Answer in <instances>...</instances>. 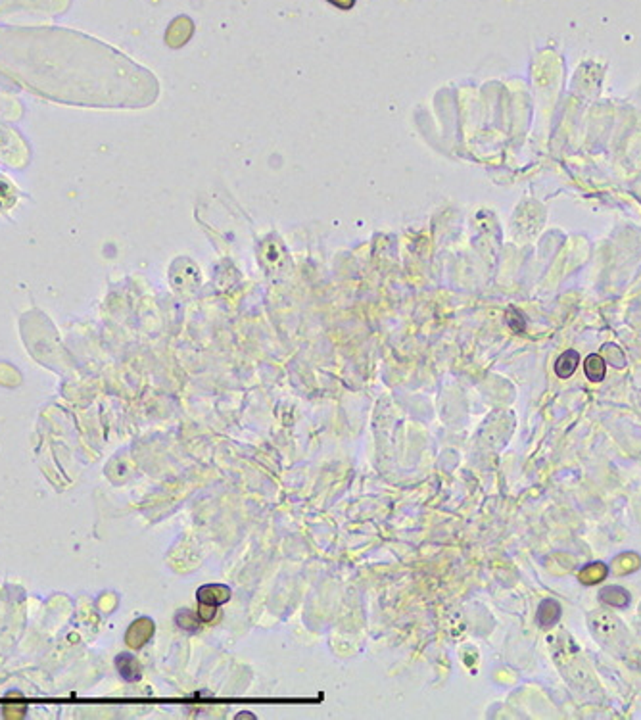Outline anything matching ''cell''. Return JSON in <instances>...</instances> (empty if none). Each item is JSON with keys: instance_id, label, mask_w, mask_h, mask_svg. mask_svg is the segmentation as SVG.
<instances>
[{"instance_id": "6da1fadb", "label": "cell", "mask_w": 641, "mask_h": 720, "mask_svg": "<svg viewBox=\"0 0 641 720\" xmlns=\"http://www.w3.org/2000/svg\"><path fill=\"white\" fill-rule=\"evenodd\" d=\"M154 636V622H152L150 618H138V620H135L133 625L129 626V630H127V636H125V641H127V646L133 649H140V648H145L146 644L150 641V638Z\"/></svg>"}, {"instance_id": "7a4b0ae2", "label": "cell", "mask_w": 641, "mask_h": 720, "mask_svg": "<svg viewBox=\"0 0 641 720\" xmlns=\"http://www.w3.org/2000/svg\"><path fill=\"white\" fill-rule=\"evenodd\" d=\"M198 605H208V607H219L231 599V589L225 584H206L196 592Z\"/></svg>"}, {"instance_id": "3957f363", "label": "cell", "mask_w": 641, "mask_h": 720, "mask_svg": "<svg viewBox=\"0 0 641 720\" xmlns=\"http://www.w3.org/2000/svg\"><path fill=\"white\" fill-rule=\"evenodd\" d=\"M590 626L597 638H601V640H609V638H612L614 632H616L619 622L612 617H609L607 613H593L590 617Z\"/></svg>"}, {"instance_id": "277c9868", "label": "cell", "mask_w": 641, "mask_h": 720, "mask_svg": "<svg viewBox=\"0 0 641 720\" xmlns=\"http://www.w3.org/2000/svg\"><path fill=\"white\" fill-rule=\"evenodd\" d=\"M561 605H559V601H555V599H543L540 604V607H538V615H536V618H538V625L541 626V628H551L553 625H557V620L561 618Z\"/></svg>"}, {"instance_id": "5b68a950", "label": "cell", "mask_w": 641, "mask_h": 720, "mask_svg": "<svg viewBox=\"0 0 641 720\" xmlns=\"http://www.w3.org/2000/svg\"><path fill=\"white\" fill-rule=\"evenodd\" d=\"M116 665H117V670H119V674H121L127 682H137V680H140V676H143V669H140V665L137 662V659L133 657L131 653H121L119 657L116 659Z\"/></svg>"}, {"instance_id": "8992f818", "label": "cell", "mask_w": 641, "mask_h": 720, "mask_svg": "<svg viewBox=\"0 0 641 720\" xmlns=\"http://www.w3.org/2000/svg\"><path fill=\"white\" fill-rule=\"evenodd\" d=\"M578 364H580V354H578L576 349H567V352L561 354L559 359L555 361V373H557V377H572V373L578 369Z\"/></svg>"}, {"instance_id": "52a82bcc", "label": "cell", "mask_w": 641, "mask_h": 720, "mask_svg": "<svg viewBox=\"0 0 641 720\" xmlns=\"http://www.w3.org/2000/svg\"><path fill=\"white\" fill-rule=\"evenodd\" d=\"M609 575V568H607L605 563H590L588 567H583L580 573H578V578L580 582L586 584V586H591V584H599L603 582Z\"/></svg>"}, {"instance_id": "ba28073f", "label": "cell", "mask_w": 641, "mask_h": 720, "mask_svg": "<svg viewBox=\"0 0 641 720\" xmlns=\"http://www.w3.org/2000/svg\"><path fill=\"white\" fill-rule=\"evenodd\" d=\"M583 373H586V377L590 378L591 382H601V380L605 378L607 373L605 359L599 356V354H591V356H588L586 357V361H583Z\"/></svg>"}, {"instance_id": "9c48e42d", "label": "cell", "mask_w": 641, "mask_h": 720, "mask_svg": "<svg viewBox=\"0 0 641 720\" xmlns=\"http://www.w3.org/2000/svg\"><path fill=\"white\" fill-rule=\"evenodd\" d=\"M599 599L612 607H626L630 604V594L620 586H607L599 592Z\"/></svg>"}, {"instance_id": "30bf717a", "label": "cell", "mask_w": 641, "mask_h": 720, "mask_svg": "<svg viewBox=\"0 0 641 720\" xmlns=\"http://www.w3.org/2000/svg\"><path fill=\"white\" fill-rule=\"evenodd\" d=\"M640 555H635V553H622L620 557H616L612 567H614L616 575H626V573H634L635 568H640Z\"/></svg>"}, {"instance_id": "8fae6325", "label": "cell", "mask_w": 641, "mask_h": 720, "mask_svg": "<svg viewBox=\"0 0 641 720\" xmlns=\"http://www.w3.org/2000/svg\"><path fill=\"white\" fill-rule=\"evenodd\" d=\"M200 622H202V618L198 617V611L192 613L188 611V609H185V611L177 613V625H179V628H183V630L196 632V630L200 628Z\"/></svg>"}, {"instance_id": "7c38bea8", "label": "cell", "mask_w": 641, "mask_h": 720, "mask_svg": "<svg viewBox=\"0 0 641 720\" xmlns=\"http://www.w3.org/2000/svg\"><path fill=\"white\" fill-rule=\"evenodd\" d=\"M332 6L340 8V10H350L355 4V0H329Z\"/></svg>"}]
</instances>
